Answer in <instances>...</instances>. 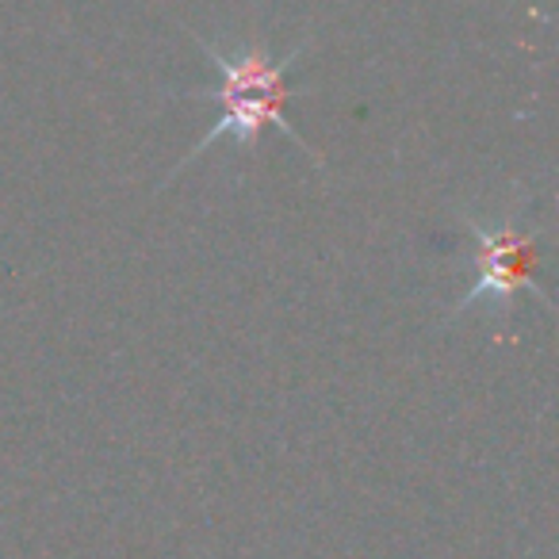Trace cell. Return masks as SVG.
Wrapping results in <instances>:
<instances>
[{
	"instance_id": "cell-1",
	"label": "cell",
	"mask_w": 559,
	"mask_h": 559,
	"mask_svg": "<svg viewBox=\"0 0 559 559\" xmlns=\"http://www.w3.org/2000/svg\"><path fill=\"white\" fill-rule=\"evenodd\" d=\"M192 39L200 43L203 58H207L211 70H215V85L185 88V93H177V96H185V100L215 104L218 116H215V123H211V131L203 134V139L195 142V146L188 150L177 165H173L169 177H165V185H169V180H177L188 165L200 162V157L223 139H230L238 154H249V150L261 142V134L269 131V127H276L280 134H288V139L296 142V146L304 150L314 165H322V157L314 154V150L299 139L296 127L288 123V100L299 93V88L288 85V73L296 70L299 58H304L307 39L296 43V47H292L284 58L272 55L264 39L241 43L238 50L215 47V43H207L203 35H192Z\"/></svg>"
},
{
	"instance_id": "cell-2",
	"label": "cell",
	"mask_w": 559,
	"mask_h": 559,
	"mask_svg": "<svg viewBox=\"0 0 559 559\" xmlns=\"http://www.w3.org/2000/svg\"><path fill=\"white\" fill-rule=\"evenodd\" d=\"M464 230L475 246V284L456 299L449 319L475 311L479 304H490V314L498 326H510V314L518 296H533L544 311H556L548 292L536 284V253H540V226H521L518 207H502L495 218L464 215Z\"/></svg>"
}]
</instances>
